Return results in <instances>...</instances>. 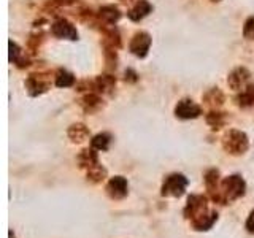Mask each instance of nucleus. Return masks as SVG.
I'll return each mask as SVG.
<instances>
[{
    "label": "nucleus",
    "mask_w": 254,
    "mask_h": 238,
    "mask_svg": "<svg viewBox=\"0 0 254 238\" xmlns=\"http://www.w3.org/2000/svg\"><path fill=\"white\" fill-rule=\"evenodd\" d=\"M110 143H111V137L108 133H99L91 140L92 148L97 151H107L110 148Z\"/></svg>",
    "instance_id": "17"
},
{
    "label": "nucleus",
    "mask_w": 254,
    "mask_h": 238,
    "mask_svg": "<svg viewBox=\"0 0 254 238\" xmlns=\"http://www.w3.org/2000/svg\"><path fill=\"white\" fill-rule=\"evenodd\" d=\"M149 45H151V37L145 32H140L137 34L130 42V51L138 56V58H145L148 54V50H149Z\"/></svg>",
    "instance_id": "8"
},
{
    "label": "nucleus",
    "mask_w": 254,
    "mask_h": 238,
    "mask_svg": "<svg viewBox=\"0 0 254 238\" xmlns=\"http://www.w3.org/2000/svg\"><path fill=\"white\" fill-rule=\"evenodd\" d=\"M53 34L59 38H68V40H76L78 38V32L76 29L71 26L70 22L59 19L53 24Z\"/></svg>",
    "instance_id": "9"
},
{
    "label": "nucleus",
    "mask_w": 254,
    "mask_h": 238,
    "mask_svg": "<svg viewBox=\"0 0 254 238\" xmlns=\"http://www.w3.org/2000/svg\"><path fill=\"white\" fill-rule=\"evenodd\" d=\"M202 113L200 107L197 105V103H194L192 100H181L178 102L177 108H175V115H177L180 119H195L198 118Z\"/></svg>",
    "instance_id": "6"
},
{
    "label": "nucleus",
    "mask_w": 254,
    "mask_h": 238,
    "mask_svg": "<svg viewBox=\"0 0 254 238\" xmlns=\"http://www.w3.org/2000/svg\"><path fill=\"white\" fill-rule=\"evenodd\" d=\"M205 102H206V105L218 108L222 105V102H224V95H222L218 89H211L210 92L205 94Z\"/></svg>",
    "instance_id": "19"
},
{
    "label": "nucleus",
    "mask_w": 254,
    "mask_h": 238,
    "mask_svg": "<svg viewBox=\"0 0 254 238\" xmlns=\"http://www.w3.org/2000/svg\"><path fill=\"white\" fill-rule=\"evenodd\" d=\"M107 169L103 165L97 164L91 167V169H87V181L94 182V184H99V182H102L103 179L107 178Z\"/></svg>",
    "instance_id": "15"
},
{
    "label": "nucleus",
    "mask_w": 254,
    "mask_h": 238,
    "mask_svg": "<svg viewBox=\"0 0 254 238\" xmlns=\"http://www.w3.org/2000/svg\"><path fill=\"white\" fill-rule=\"evenodd\" d=\"M246 230H248L250 234H254V210L250 213L248 219H246V224H245Z\"/></svg>",
    "instance_id": "26"
},
{
    "label": "nucleus",
    "mask_w": 254,
    "mask_h": 238,
    "mask_svg": "<svg viewBox=\"0 0 254 238\" xmlns=\"http://www.w3.org/2000/svg\"><path fill=\"white\" fill-rule=\"evenodd\" d=\"M243 35L248 40H254V18H250L246 21L245 27H243Z\"/></svg>",
    "instance_id": "24"
},
{
    "label": "nucleus",
    "mask_w": 254,
    "mask_h": 238,
    "mask_svg": "<svg viewBox=\"0 0 254 238\" xmlns=\"http://www.w3.org/2000/svg\"><path fill=\"white\" fill-rule=\"evenodd\" d=\"M123 2H130V0H123Z\"/></svg>",
    "instance_id": "28"
},
{
    "label": "nucleus",
    "mask_w": 254,
    "mask_h": 238,
    "mask_svg": "<svg viewBox=\"0 0 254 238\" xmlns=\"http://www.w3.org/2000/svg\"><path fill=\"white\" fill-rule=\"evenodd\" d=\"M238 103H240V107L254 105V87L253 86L245 87V89L242 91L240 97H238Z\"/></svg>",
    "instance_id": "21"
},
{
    "label": "nucleus",
    "mask_w": 254,
    "mask_h": 238,
    "mask_svg": "<svg viewBox=\"0 0 254 238\" xmlns=\"http://www.w3.org/2000/svg\"><path fill=\"white\" fill-rule=\"evenodd\" d=\"M208 210V197L202 194H192L188 197V203L185 206V218L188 221H192Z\"/></svg>",
    "instance_id": "4"
},
{
    "label": "nucleus",
    "mask_w": 254,
    "mask_h": 238,
    "mask_svg": "<svg viewBox=\"0 0 254 238\" xmlns=\"http://www.w3.org/2000/svg\"><path fill=\"white\" fill-rule=\"evenodd\" d=\"M151 11V5L146 2V0H140V2L135 3V6L129 11V18L132 21H140Z\"/></svg>",
    "instance_id": "14"
},
{
    "label": "nucleus",
    "mask_w": 254,
    "mask_h": 238,
    "mask_svg": "<svg viewBox=\"0 0 254 238\" xmlns=\"http://www.w3.org/2000/svg\"><path fill=\"white\" fill-rule=\"evenodd\" d=\"M188 178L185 175L181 173H173V175H169V177L165 178L164 184H162V195L164 197H181L185 194V190L188 187Z\"/></svg>",
    "instance_id": "3"
},
{
    "label": "nucleus",
    "mask_w": 254,
    "mask_h": 238,
    "mask_svg": "<svg viewBox=\"0 0 254 238\" xmlns=\"http://www.w3.org/2000/svg\"><path fill=\"white\" fill-rule=\"evenodd\" d=\"M221 192L226 203H230L246 194V182L240 175H230L221 181Z\"/></svg>",
    "instance_id": "1"
},
{
    "label": "nucleus",
    "mask_w": 254,
    "mask_h": 238,
    "mask_svg": "<svg viewBox=\"0 0 254 238\" xmlns=\"http://www.w3.org/2000/svg\"><path fill=\"white\" fill-rule=\"evenodd\" d=\"M99 16H100V19H102V21H105V22H108V24H115L119 18H121V13H119V10H118L116 6L108 5V6H103V8H102L100 13H99Z\"/></svg>",
    "instance_id": "16"
},
{
    "label": "nucleus",
    "mask_w": 254,
    "mask_h": 238,
    "mask_svg": "<svg viewBox=\"0 0 254 238\" xmlns=\"http://www.w3.org/2000/svg\"><path fill=\"white\" fill-rule=\"evenodd\" d=\"M100 107H102V100L97 97V95L89 94L83 99V108L87 111V113H94V111H97Z\"/></svg>",
    "instance_id": "18"
},
{
    "label": "nucleus",
    "mask_w": 254,
    "mask_h": 238,
    "mask_svg": "<svg viewBox=\"0 0 254 238\" xmlns=\"http://www.w3.org/2000/svg\"><path fill=\"white\" fill-rule=\"evenodd\" d=\"M248 146H250V140L246 137V133L242 130L232 129L224 135V138H222V148L232 156L245 154Z\"/></svg>",
    "instance_id": "2"
},
{
    "label": "nucleus",
    "mask_w": 254,
    "mask_h": 238,
    "mask_svg": "<svg viewBox=\"0 0 254 238\" xmlns=\"http://www.w3.org/2000/svg\"><path fill=\"white\" fill-rule=\"evenodd\" d=\"M8 235H10V238H16L14 234H13V230H10V234H8Z\"/></svg>",
    "instance_id": "27"
},
{
    "label": "nucleus",
    "mask_w": 254,
    "mask_h": 238,
    "mask_svg": "<svg viewBox=\"0 0 254 238\" xmlns=\"http://www.w3.org/2000/svg\"><path fill=\"white\" fill-rule=\"evenodd\" d=\"M19 56H21V50L18 48V45L13 43V42H10V59H11L13 62L18 63V62H19Z\"/></svg>",
    "instance_id": "25"
},
{
    "label": "nucleus",
    "mask_w": 254,
    "mask_h": 238,
    "mask_svg": "<svg viewBox=\"0 0 254 238\" xmlns=\"http://www.w3.org/2000/svg\"><path fill=\"white\" fill-rule=\"evenodd\" d=\"M27 89L32 95H38L48 89V83L43 81V78L40 75H32L27 79Z\"/></svg>",
    "instance_id": "13"
},
{
    "label": "nucleus",
    "mask_w": 254,
    "mask_h": 238,
    "mask_svg": "<svg viewBox=\"0 0 254 238\" xmlns=\"http://www.w3.org/2000/svg\"><path fill=\"white\" fill-rule=\"evenodd\" d=\"M248 79H250L248 70H246V68H237V70H234L232 73L229 75L227 83H229L230 87H232V89L243 91L245 87H246V83H248Z\"/></svg>",
    "instance_id": "10"
},
{
    "label": "nucleus",
    "mask_w": 254,
    "mask_h": 238,
    "mask_svg": "<svg viewBox=\"0 0 254 238\" xmlns=\"http://www.w3.org/2000/svg\"><path fill=\"white\" fill-rule=\"evenodd\" d=\"M68 137L73 143H81L89 137V130L84 124H73L68 129Z\"/></svg>",
    "instance_id": "12"
},
{
    "label": "nucleus",
    "mask_w": 254,
    "mask_h": 238,
    "mask_svg": "<svg viewBox=\"0 0 254 238\" xmlns=\"http://www.w3.org/2000/svg\"><path fill=\"white\" fill-rule=\"evenodd\" d=\"M75 83V76L68 73V71L65 70H59L58 75H56V84H58L59 87H68Z\"/></svg>",
    "instance_id": "22"
},
{
    "label": "nucleus",
    "mask_w": 254,
    "mask_h": 238,
    "mask_svg": "<svg viewBox=\"0 0 254 238\" xmlns=\"http://www.w3.org/2000/svg\"><path fill=\"white\" fill-rule=\"evenodd\" d=\"M216 221H218V213L208 210L206 213L200 214L198 218L190 221V226H192V229L197 230V232H205V230H210Z\"/></svg>",
    "instance_id": "7"
},
{
    "label": "nucleus",
    "mask_w": 254,
    "mask_h": 238,
    "mask_svg": "<svg viewBox=\"0 0 254 238\" xmlns=\"http://www.w3.org/2000/svg\"><path fill=\"white\" fill-rule=\"evenodd\" d=\"M116 81L113 76L110 75H103V76H99V79L95 81V87L100 91V92H110L111 89L115 87Z\"/></svg>",
    "instance_id": "20"
},
{
    "label": "nucleus",
    "mask_w": 254,
    "mask_h": 238,
    "mask_svg": "<svg viewBox=\"0 0 254 238\" xmlns=\"http://www.w3.org/2000/svg\"><path fill=\"white\" fill-rule=\"evenodd\" d=\"M107 194L113 200H121V198L127 197L129 194V184L124 177H115L108 181L107 184Z\"/></svg>",
    "instance_id": "5"
},
{
    "label": "nucleus",
    "mask_w": 254,
    "mask_h": 238,
    "mask_svg": "<svg viewBox=\"0 0 254 238\" xmlns=\"http://www.w3.org/2000/svg\"><path fill=\"white\" fill-rule=\"evenodd\" d=\"M78 164H79V167L81 169H91V167H94V165H97L99 164V156H97V153L94 151V148L92 149H83L81 153L78 154Z\"/></svg>",
    "instance_id": "11"
},
{
    "label": "nucleus",
    "mask_w": 254,
    "mask_h": 238,
    "mask_svg": "<svg viewBox=\"0 0 254 238\" xmlns=\"http://www.w3.org/2000/svg\"><path fill=\"white\" fill-rule=\"evenodd\" d=\"M206 122H208L213 129H219L221 125H224V122H226V116H224V113H210L208 116H206Z\"/></svg>",
    "instance_id": "23"
}]
</instances>
